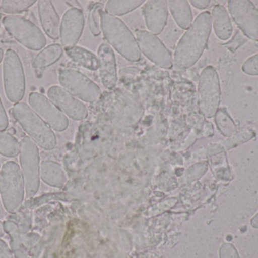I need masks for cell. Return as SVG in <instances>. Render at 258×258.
Wrapping results in <instances>:
<instances>
[{
  "instance_id": "8",
  "label": "cell",
  "mask_w": 258,
  "mask_h": 258,
  "mask_svg": "<svg viewBox=\"0 0 258 258\" xmlns=\"http://www.w3.org/2000/svg\"><path fill=\"white\" fill-rule=\"evenodd\" d=\"M3 86L11 102L18 103L25 94V75L21 59L16 51L6 50L3 63Z\"/></svg>"
},
{
  "instance_id": "7",
  "label": "cell",
  "mask_w": 258,
  "mask_h": 258,
  "mask_svg": "<svg viewBox=\"0 0 258 258\" xmlns=\"http://www.w3.org/2000/svg\"><path fill=\"white\" fill-rule=\"evenodd\" d=\"M20 145V164L24 177L26 197L33 198L37 193L40 183L39 149L34 141L29 136L23 138Z\"/></svg>"
},
{
  "instance_id": "24",
  "label": "cell",
  "mask_w": 258,
  "mask_h": 258,
  "mask_svg": "<svg viewBox=\"0 0 258 258\" xmlns=\"http://www.w3.org/2000/svg\"><path fill=\"white\" fill-rule=\"evenodd\" d=\"M5 232L10 236V245L12 251L16 258H31L21 242L18 227L15 223L5 221L3 223Z\"/></svg>"
},
{
  "instance_id": "33",
  "label": "cell",
  "mask_w": 258,
  "mask_h": 258,
  "mask_svg": "<svg viewBox=\"0 0 258 258\" xmlns=\"http://www.w3.org/2000/svg\"><path fill=\"white\" fill-rule=\"evenodd\" d=\"M8 126H9V119L0 98V132L6 130L8 128Z\"/></svg>"
},
{
  "instance_id": "29",
  "label": "cell",
  "mask_w": 258,
  "mask_h": 258,
  "mask_svg": "<svg viewBox=\"0 0 258 258\" xmlns=\"http://www.w3.org/2000/svg\"><path fill=\"white\" fill-rule=\"evenodd\" d=\"M36 3L35 0H3L0 3V10L7 14H18L27 10Z\"/></svg>"
},
{
  "instance_id": "28",
  "label": "cell",
  "mask_w": 258,
  "mask_h": 258,
  "mask_svg": "<svg viewBox=\"0 0 258 258\" xmlns=\"http://www.w3.org/2000/svg\"><path fill=\"white\" fill-rule=\"evenodd\" d=\"M104 11V5L97 3L92 5L89 13V28L93 36H98L101 33V15Z\"/></svg>"
},
{
  "instance_id": "6",
  "label": "cell",
  "mask_w": 258,
  "mask_h": 258,
  "mask_svg": "<svg viewBox=\"0 0 258 258\" xmlns=\"http://www.w3.org/2000/svg\"><path fill=\"white\" fill-rule=\"evenodd\" d=\"M221 90L218 71L213 66L206 67L199 80L198 104L206 118H213L221 104Z\"/></svg>"
},
{
  "instance_id": "36",
  "label": "cell",
  "mask_w": 258,
  "mask_h": 258,
  "mask_svg": "<svg viewBox=\"0 0 258 258\" xmlns=\"http://www.w3.org/2000/svg\"><path fill=\"white\" fill-rule=\"evenodd\" d=\"M251 226L254 229H258V212L251 218Z\"/></svg>"
},
{
  "instance_id": "23",
  "label": "cell",
  "mask_w": 258,
  "mask_h": 258,
  "mask_svg": "<svg viewBox=\"0 0 258 258\" xmlns=\"http://www.w3.org/2000/svg\"><path fill=\"white\" fill-rule=\"evenodd\" d=\"M68 57L77 65L90 71L99 69L98 56L83 47L75 46L66 49Z\"/></svg>"
},
{
  "instance_id": "31",
  "label": "cell",
  "mask_w": 258,
  "mask_h": 258,
  "mask_svg": "<svg viewBox=\"0 0 258 258\" xmlns=\"http://www.w3.org/2000/svg\"><path fill=\"white\" fill-rule=\"evenodd\" d=\"M242 70L248 75L258 76V53L250 56L244 62Z\"/></svg>"
},
{
  "instance_id": "25",
  "label": "cell",
  "mask_w": 258,
  "mask_h": 258,
  "mask_svg": "<svg viewBox=\"0 0 258 258\" xmlns=\"http://www.w3.org/2000/svg\"><path fill=\"white\" fill-rule=\"evenodd\" d=\"M215 117L217 127L223 136L229 138L236 134L237 127L225 108L218 109Z\"/></svg>"
},
{
  "instance_id": "11",
  "label": "cell",
  "mask_w": 258,
  "mask_h": 258,
  "mask_svg": "<svg viewBox=\"0 0 258 258\" xmlns=\"http://www.w3.org/2000/svg\"><path fill=\"white\" fill-rule=\"evenodd\" d=\"M137 42L143 54L164 69H170L174 65L172 56L163 42L156 35L147 30L136 31Z\"/></svg>"
},
{
  "instance_id": "34",
  "label": "cell",
  "mask_w": 258,
  "mask_h": 258,
  "mask_svg": "<svg viewBox=\"0 0 258 258\" xmlns=\"http://www.w3.org/2000/svg\"><path fill=\"white\" fill-rule=\"evenodd\" d=\"M0 258H13L12 250L2 239H0Z\"/></svg>"
},
{
  "instance_id": "2",
  "label": "cell",
  "mask_w": 258,
  "mask_h": 258,
  "mask_svg": "<svg viewBox=\"0 0 258 258\" xmlns=\"http://www.w3.org/2000/svg\"><path fill=\"white\" fill-rule=\"evenodd\" d=\"M101 31L108 43L122 57L132 62L141 59L138 42L122 20L104 11L101 15Z\"/></svg>"
},
{
  "instance_id": "10",
  "label": "cell",
  "mask_w": 258,
  "mask_h": 258,
  "mask_svg": "<svg viewBox=\"0 0 258 258\" xmlns=\"http://www.w3.org/2000/svg\"><path fill=\"white\" fill-rule=\"evenodd\" d=\"M230 16L245 36L258 42V9L249 0H229Z\"/></svg>"
},
{
  "instance_id": "3",
  "label": "cell",
  "mask_w": 258,
  "mask_h": 258,
  "mask_svg": "<svg viewBox=\"0 0 258 258\" xmlns=\"http://www.w3.org/2000/svg\"><path fill=\"white\" fill-rule=\"evenodd\" d=\"M12 114L36 145L45 150L55 148L57 139L54 132L28 105L25 102L15 103L12 107Z\"/></svg>"
},
{
  "instance_id": "16",
  "label": "cell",
  "mask_w": 258,
  "mask_h": 258,
  "mask_svg": "<svg viewBox=\"0 0 258 258\" xmlns=\"http://www.w3.org/2000/svg\"><path fill=\"white\" fill-rule=\"evenodd\" d=\"M146 26L150 33L160 34L167 24L168 17V1L150 0L144 6Z\"/></svg>"
},
{
  "instance_id": "26",
  "label": "cell",
  "mask_w": 258,
  "mask_h": 258,
  "mask_svg": "<svg viewBox=\"0 0 258 258\" xmlns=\"http://www.w3.org/2000/svg\"><path fill=\"white\" fill-rule=\"evenodd\" d=\"M144 2V0L108 1L106 4L105 12L113 16H120L138 9Z\"/></svg>"
},
{
  "instance_id": "12",
  "label": "cell",
  "mask_w": 258,
  "mask_h": 258,
  "mask_svg": "<svg viewBox=\"0 0 258 258\" xmlns=\"http://www.w3.org/2000/svg\"><path fill=\"white\" fill-rule=\"evenodd\" d=\"M30 108L36 115L56 131L61 132L68 127L66 115L45 95L33 92L28 96Z\"/></svg>"
},
{
  "instance_id": "19",
  "label": "cell",
  "mask_w": 258,
  "mask_h": 258,
  "mask_svg": "<svg viewBox=\"0 0 258 258\" xmlns=\"http://www.w3.org/2000/svg\"><path fill=\"white\" fill-rule=\"evenodd\" d=\"M212 24L215 34L221 40L230 39L233 35V24L228 11L222 5H216L212 9Z\"/></svg>"
},
{
  "instance_id": "1",
  "label": "cell",
  "mask_w": 258,
  "mask_h": 258,
  "mask_svg": "<svg viewBox=\"0 0 258 258\" xmlns=\"http://www.w3.org/2000/svg\"><path fill=\"white\" fill-rule=\"evenodd\" d=\"M212 28L210 12L200 13L177 44L174 59L177 68L186 69L198 62L207 45Z\"/></svg>"
},
{
  "instance_id": "5",
  "label": "cell",
  "mask_w": 258,
  "mask_h": 258,
  "mask_svg": "<svg viewBox=\"0 0 258 258\" xmlns=\"http://www.w3.org/2000/svg\"><path fill=\"white\" fill-rule=\"evenodd\" d=\"M3 24L13 39L28 49L39 51L46 45V38L42 30L24 17L7 15L3 18Z\"/></svg>"
},
{
  "instance_id": "20",
  "label": "cell",
  "mask_w": 258,
  "mask_h": 258,
  "mask_svg": "<svg viewBox=\"0 0 258 258\" xmlns=\"http://www.w3.org/2000/svg\"><path fill=\"white\" fill-rule=\"evenodd\" d=\"M63 48L59 44H51L39 51L33 62V66L37 77H41L45 68L51 66L61 58Z\"/></svg>"
},
{
  "instance_id": "21",
  "label": "cell",
  "mask_w": 258,
  "mask_h": 258,
  "mask_svg": "<svg viewBox=\"0 0 258 258\" xmlns=\"http://www.w3.org/2000/svg\"><path fill=\"white\" fill-rule=\"evenodd\" d=\"M168 6L177 25L183 30H188L194 22V17L189 2L185 0H170L168 1Z\"/></svg>"
},
{
  "instance_id": "13",
  "label": "cell",
  "mask_w": 258,
  "mask_h": 258,
  "mask_svg": "<svg viewBox=\"0 0 258 258\" xmlns=\"http://www.w3.org/2000/svg\"><path fill=\"white\" fill-rule=\"evenodd\" d=\"M85 17L83 10L71 8L67 10L60 22V38L64 49L77 45L83 33Z\"/></svg>"
},
{
  "instance_id": "27",
  "label": "cell",
  "mask_w": 258,
  "mask_h": 258,
  "mask_svg": "<svg viewBox=\"0 0 258 258\" xmlns=\"http://www.w3.org/2000/svg\"><path fill=\"white\" fill-rule=\"evenodd\" d=\"M21 145L10 133L0 132V154L5 157L15 158L20 154Z\"/></svg>"
},
{
  "instance_id": "39",
  "label": "cell",
  "mask_w": 258,
  "mask_h": 258,
  "mask_svg": "<svg viewBox=\"0 0 258 258\" xmlns=\"http://www.w3.org/2000/svg\"><path fill=\"white\" fill-rule=\"evenodd\" d=\"M3 56H4V54H3V50L0 48V62H1L2 60L3 59Z\"/></svg>"
},
{
  "instance_id": "4",
  "label": "cell",
  "mask_w": 258,
  "mask_h": 258,
  "mask_svg": "<svg viewBox=\"0 0 258 258\" xmlns=\"http://www.w3.org/2000/svg\"><path fill=\"white\" fill-rule=\"evenodd\" d=\"M24 177L19 165L15 162H7L0 171V195L5 209L15 214L24 202Z\"/></svg>"
},
{
  "instance_id": "22",
  "label": "cell",
  "mask_w": 258,
  "mask_h": 258,
  "mask_svg": "<svg viewBox=\"0 0 258 258\" xmlns=\"http://www.w3.org/2000/svg\"><path fill=\"white\" fill-rule=\"evenodd\" d=\"M40 177L46 184L60 187L65 181V174L62 167L52 161H44L40 165Z\"/></svg>"
},
{
  "instance_id": "18",
  "label": "cell",
  "mask_w": 258,
  "mask_h": 258,
  "mask_svg": "<svg viewBox=\"0 0 258 258\" xmlns=\"http://www.w3.org/2000/svg\"><path fill=\"white\" fill-rule=\"evenodd\" d=\"M211 167L215 177L222 181L230 182L233 179L226 149L221 144L211 145L208 151Z\"/></svg>"
},
{
  "instance_id": "38",
  "label": "cell",
  "mask_w": 258,
  "mask_h": 258,
  "mask_svg": "<svg viewBox=\"0 0 258 258\" xmlns=\"http://www.w3.org/2000/svg\"><path fill=\"white\" fill-rule=\"evenodd\" d=\"M5 233H6V232H5L3 224L1 222V221H0V237H3L5 235Z\"/></svg>"
},
{
  "instance_id": "40",
  "label": "cell",
  "mask_w": 258,
  "mask_h": 258,
  "mask_svg": "<svg viewBox=\"0 0 258 258\" xmlns=\"http://www.w3.org/2000/svg\"><path fill=\"white\" fill-rule=\"evenodd\" d=\"M0 171H1V170H0Z\"/></svg>"
},
{
  "instance_id": "37",
  "label": "cell",
  "mask_w": 258,
  "mask_h": 258,
  "mask_svg": "<svg viewBox=\"0 0 258 258\" xmlns=\"http://www.w3.org/2000/svg\"><path fill=\"white\" fill-rule=\"evenodd\" d=\"M67 3H68L69 6H71V8H77V9H82L83 10V8H82L81 5L80 4V3L77 1H69L66 2Z\"/></svg>"
},
{
  "instance_id": "32",
  "label": "cell",
  "mask_w": 258,
  "mask_h": 258,
  "mask_svg": "<svg viewBox=\"0 0 258 258\" xmlns=\"http://www.w3.org/2000/svg\"><path fill=\"white\" fill-rule=\"evenodd\" d=\"M220 258H240L236 247L231 243H224L220 248Z\"/></svg>"
},
{
  "instance_id": "9",
  "label": "cell",
  "mask_w": 258,
  "mask_h": 258,
  "mask_svg": "<svg viewBox=\"0 0 258 258\" xmlns=\"http://www.w3.org/2000/svg\"><path fill=\"white\" fill-rule=\"evenodd\" d=\"M58 80L61 87L78 99L93 103L101 98V90L99 86L77 70L71 68L60 70Z\"/></svg>"
},
{
  "instance_id": "14",
  "label": "cell",
  "mask_w": 258,
  "mask_h": 258,
  "mask_svg": "<svg viewBox=\"0 0 258 258\" xmlns=\"http://www.w3.org/2000/svg\"><path fill=\"white\" fill-rule=\"evenodd\" d=\"M49 99L63 112L76 121L85 119L88 110L83 101L59 86H51L47 91Z\"/></svg>"
},
{
  "instance_id": "17",
  "label": "cell",
  "mask_w": 258,
  "mask_h": 258,
  "mask_svg": "<svg viewBox=\"0 0 258 258\" xmlns=\"http://www.w3.org/2000/svg\"><path fill=\"white\" fill-rule=\"evenodd\" d=\"M38 13L41 26L45 34L52 39L60 37V17L53 5L48 0H39L37 2Z\"/></svg>"
},
{
  "instance_id": "30",
  "label": "cell",
  "mask_w": 258,
  "mask_h": 258,
  "mask_svg": "<svg viewBox=\"0 0 258 258\" xmlns=\"http://www.w3.org/2000/svg\"><path fill=\"white\" fill-rule=\"evenodd\" d=\"M254 136H255V133L252 130H245V131L242 132V133H236L233 136H230L221 145L227 151V150L232 149V148L239 146V145L248 142V141L252 139Z\"/></svg>"
},
{
  "instance_id": "15",
  "label": "cell",
  "mask_w": 258,
  "mask_h": 258,
  "mask_svg": "<svg viewBox=\"0 0 258 258\" xmlns=\"http://www.w3.org/2000/svg\"><path fill=\"white\" fill-rule=\"evenodd\" d=\"M98 59L101 83L107 89H113L117 83V66L114 51L108 42H103L98 47Z\"/></svg>"
},
{
  "instance_id": "35",
  "label": "cell",
  "mask_w": 258,
  "mask_h": 258,
  "mask_svg": "<svg viewBox=\"0 0 258 258\" xmlns=\"http://www.w3.org/2000/svg\"><path fill=\"white\" fill-rule=\"evenodd\" d=\"M191 5L198 9H206L210 5L209 0H192L190 1Z\"/></svg>"
}]
</instances>
